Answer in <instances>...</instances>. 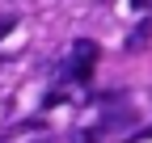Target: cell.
I'll return each mask as SVG.
<instances>
[{
    "label": "cell",
    "mask_w": 152,
    "mask_h": 143,
    "mask_svg": "<svg viewBox=\"0 0 152 143\" xmlns=\"http://www.w3.org/2000/svg\"><path fill=\"white\" fill-rule=\"evenodd\" d=\"M97 55H102V51H97V42H89V38H76V46H72V59L80 63V67H93V63H97Z\"/></svg>",
    "instance_id": "6da1fadb"
},
{
    "label": "cell",
    "mask_w": 152,
    "mask_h": 143,
    "mask_svg": "<svg viewBox=\"0 0 152 143\" xmlns=\"http://www.w3.org/2000/svg\"><path fill=\"white\" fill-rule=\"evenodd\" d=\"M152 42V17H144V21L131 30V38H127V51H140V46H148Z\"/></svg>",
    "instance_id": "7a4b0ae2"
},
{
    "label": "cell",
    "mask_w": 152,
    "mask_h": 143,
    "mask_svg": "<svg viewBox=\"0 0 152 143\" xmlns=\"http://www.w3.org/2000/svg\"><path fill=\"white\" fill-rule=\"evenodd\" d=\"M30 143H55V139H47V135H42V139H30Z\"/></svg>",
    "instance_id": "3957f363"
},
{
    "label": "cell",
    "mask_w": 152,
    "mask_h": 143,
    "mask_svg": "<svg viewBox=\"0 0 152 143\" xmlns=\"http://www.w3.org/2000/svg\"><path fill=\"white\" fill-rule=\"evenodd\" d=\"M4 30H9V21H0V34H4Z\"/></svg>",
    "instance_id": "277c9868"
}]
</instances>
